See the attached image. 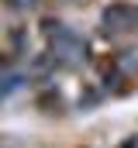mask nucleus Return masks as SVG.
Here are the masks:
<instances>
[{"label": "nucleus", "instance_id": "obj_1", "mask_svg": "<svg viewBox=\"0 0 138 148\" xmlns=\"http://www.w3.org/2000/svg\"><path fill=\"white\" fill-rule=\"evenodd\" d=\"M131 17H135V10H131V7H114V10H107V14H104V21H107V24H121V21H131Z\"/></svg>", "mask_w": 138, "mask_h": 148}]
</instances>
